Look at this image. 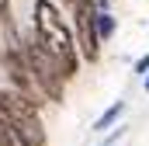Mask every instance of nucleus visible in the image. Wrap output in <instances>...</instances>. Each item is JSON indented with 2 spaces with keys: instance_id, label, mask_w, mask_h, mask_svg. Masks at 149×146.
Listing matches in <instances>:
<instances>
[{
  "instance_id": "423d86ee",
  "label": "nucleus",
  "mask_w": 149,
  "mask_h": 146,
  "mask_svg": "<svg viewBox=\"0 0 149 146\" xmlns=\"http://www.w3.org/2000/svg\"><path fill=\"white\" fill-rule=\"evenodd\" d=\"M97 32H101V42H111V38H114L118 21H114L111 11H101V14H97Z\"/></svg>"
},
{
  "instance_id": "7ed1b4c3",
  "label": "nucleus",
  "mask_w": 149,
  "mask_h": 146,
  "mask_svg": "<svg viewBox=\"0 0 149 146\" xmlns=\"http://www.w3.org/2000/svg\"><path fill=\"white\" fill-rule=\"evenodd\" d=\"M70 14H73V32H76V45H80L83 63L97 66L101 63V45H104L101 32H97V14H101L97 0H76Z\"/></svg>"
},
{
  "instance_id": "0eeeda50",
  "label": "nucleus",
  "mask_w": 149,
  "mask_h": 146,
  "mask_svg": "<svg viewBox=\"0 0 149 146\" xmlns=\"http://www.w3.org/2000/svg\"><path fill=\"white\" fill-rule=\"evenodd\" d=\"M132 73H139L142 80L149 77V52H146V56H139V59H135V66H132Z\"/></svg>"
},
{
  "instance_id": "f257e3e1",
  "label": "nucleus",
  "mask_w": 149,
  "mask_h": 146,
  "mask_svg": "<svg viewBox=\"0 0 149 146\" xmlns=\"http://www.w3.org/2000/svg\"><path fill=\"white\" fill-rule=\"evenodd\" d=\"M31 28L38 32L42 45L63 63L66 80H73L80 73L83 56H80V45H76V32H73V25H66L63 11L52 0H35V7H31Z\"/></svg>"
},
{
  "instance_id": "20e7f679",
  "label": "nucleus",
  "mask_w": 149,
  "mask_h": 146,
  "mask_svg": "<svg viewBox=\"0 0 149 146\" xmlns=\"http://www.w3.org/2000/svg\"><path fill=\"white\" fill-rule=\"evenodd\" d=\"M14 125H17L21 139H24L28 146H49V132H45L42 115H35V118H24V122H14Z\"/></svg>"
},
{
  "instance_id": "1a4fd4ad",
  "label": "nucleus",
  "mask_w": 149,
  "mask_h": 146,
  "mask_svg": "<svg viewBox=\"0 0 149 146\" xmlns=\"http://www.w3.org/2000/svg\"><path fill=\"white\" fill-rule=\"evenodd\" d=\"M3 56H7V42H3V28H0V63H3Z\"/></svg>"
},
{
  "instance_id": "9b49d317",
  "label": "nucleus",
  "mask_w": 149,
  "mask_h": 146,
  "mask_svg": "<svg viewBox=\"0 0 149 146\" xmlns=\"http://www.w3.org/2000/svg\"><path fill=\"white\" fill-rule=\"evenodd\" d=\"M142 84H146V94H149V77H146V80H142Z\"/></svg>"
},
{
  "instance_id": "6e6552de",
  "label": "nucleus",
  "mask_w": 149,
  "mask_h": 146,
  "mask_svg": "<svg viewBox=\"0 0 149 146\" xmlns=\"http://www.w3.org/2000/svg\"><path fill=\"white\" fill-rule=\"evenodd\" d=\"M7 18H14V4L10 0H0V21H7Z\"/></svg>"
},
{
  "instance_id": "39448f33",
  "label": "nucleus",
  "mask_w": 149,
  "mask_h": 146,
  "mask_svg": "<svg viewBox=\"0 0 149 146\" xmlns=\"http://www.w3.org/2000/svg\"><path fill=\"white\" fill-rule=\"evenodd\" d=\"M125 108H128V101H121V98H118V101H111L108 108L97 115V122H94L90 129H94V132H108V129H114V125H121V118H125Z\"/></svg>"
},
{
  "instance_id": "9d476101",
  "label": "nucleus",
  "mask_w": 149,
  "mask_h": 146,
  "mask_svg": "<svg viewBox=\"0 0 149 146\" xmlns=\"http://www.w3.org/2000/svg\"><path fill=\"white\" fill-rule=\"evenodd\" d=\"M73 4H76V0H63V7H70V11H73Z\"/></svg>"
},
{
  "instance_id": "f03ea898",
  "label": "nucleus",
  "mask_w": 149,
  "mask_h": 146,
  "mask_svg": "<svg viewBox=\"0 0 149 146\" xmlns=\"http://www.w3.org/2000/svg\"><path fill=\"white\" fill-rule=\"evenodd\" d=\"M24 56H28V66H31V73H35L38 87H42V94L49 98V105H63L66 101V70H63V63L42 45V38H38V32L28 25L24 28Z\"/></svg>"
}]
</instances>
